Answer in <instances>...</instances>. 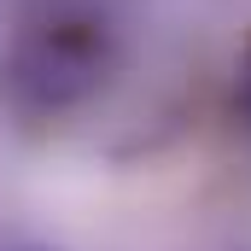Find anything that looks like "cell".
<instances>
[{
  "mask_svg": "<svg viewBox=\"0 0 251 251\" xmlns=\"http://www.w3.org/2000/svg\"><path fill=\"white\" fill-rule=\"evenodd\" d=\"M117 70V29L94 6H41L18 24L0 59V100L18 123H64L105 94Z\"/></svg>",
  "mask_w": 251,
  "mask_h": 251,
  "instance_id": "obj_1",
  "label": "cell"
},
{
  "mask_svg": "<svg viewBox=\"0 0 251 251\" xmlns=\"http://www.w3.org/2000/svg\"><path fill=\"white\" fill-rule=\"evenodd\" d=\"M234 105H240V117H246V128H251V41H246V53H240V82H234Z\"/></svg>",
  "mask_w": 251,
  "mask_h": 251,
  "instance_id": "obj_2",
  "label": "cell"
},
{
  "mask_svg": "<svg viewBox=\"0 0 251 251\" xmlns=\"http://www.w3.org/2000/svg\"><path fill=\"white\" fill-rule=\"evenodd\" d=\"M6 251H53V246H6Z\"/></svg>",
  "mask_w": 251,
  "mask_h": 251,
  "instance_id": "obj_3",
  "label": "cell"
}]
</instances>
